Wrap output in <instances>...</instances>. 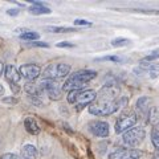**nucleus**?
Instances as JSON below:
<instances>
[{
	"mask_svg": "<svg viewBox=\"0 0 159 159\" xmlns=\"http://www.w3.org/2000/svg\"><path fill=\"white\" fill-rule=\"evenodd\" d=\"M74 24H76V25L92 27V23H90V21H88V20H82V19H76V20H74Z\"/></svg>",
	"mask_w": 159,
	"mask_h": 159,
	"instance_id": "24",
	"label": "nucleus"
},
{
	"mask_svg": "<svg viewBox=\"0 0 159 159\" xmlns=\"http://www.w3.org/2000/svg\"><path fill=\"white\" fill-rule=\"evenodd\" d=\"M23 159H36L37 158V148L33 145H24L21 147Z\"/></svg>",
	"mask_w": 159,
	"mask_h": 159,
	"instance_id": "14",
	"label": "nucleus"
},
{
	"mask_svg": "<svg viewBox=\"0 0 159 159\" xmlns=\"http://www.w3.org/2000/svg\"><path fill=\"white\" fill-rule=\"evenodd\" d=\"M31 47H40V48H48L49 47V44H47V43H41V41H33V43H31L29 44Z\"/></svg>",
	"mask_w": 159,
	"mask_h": 159,
	"instance_id": "25",
	"label": "nucleus"
},
{
	"mask_svg": "<svg viewBox=\"0 0 159 159\" xmlns=\"http://www.w3.org/2000/svg\"><path fill=\"white\" fill-rule=\"evenodd\" d=\"M24 127H25L27 131L29 134H32V135H37V134H40V131H41L39 123L36 122V119L33 117H27L24 119Z\"/></svg>",
	"mask_w": 159,
	"mask_h": 159,
	"instance_id": "12",
	"label": "nucleus"
},
{
	"mask_svg": "<svg viewBox=\"0 0 159 159\" xmlns=\"http://www.w3.org/2000/svg\"><path fill=\"white\" fill-rule=\"evenodd\" d=\"M150 102H151V99L148 98V97H141L137 101V109L139 111H142L143 114L150 111V109H148V105H150Z\"/></svg>",
	"mask_w": 159,
	"mask_h": 159,
	"instance_id": "16",
	"label": "nucleus"
},
{
	"mask_svg": "<svg viewBox=\"0 0 159 159\" xmlns=\"http://www.w3.org/2000/svg\"><path fill=\"white\" fill-rule=\"evenodd\" d=\"M3 93H4V88H3V86H0V96H2Z\"/></svg>",
	"mask_w": 159,
	"mask_h": 159,
	"instance_id": "32",
	"label": "nucleus"
},
{
	"mask_svg": "<svg viewBox=\"0 0 159 159\" xmlns=\"http://www.w3.org/2000/svg\"><path fill=\"white\" fill-rule=\"evenodd\" d=\"M151 142L154 147L157 148V151H159V129L154 127L151 130Z\"/></svg>",
	"mask_w": 159,
	"mask_h": 159,
	"instance_id": "19",
	"label": "nucleus"
},
{
	"mask_svg": "<svg viewBox=\"0 0 159 159\" xmlns=\"http://www.w3.org/2000/svg\"><path fill=\"white\" fill-rule=\"evenodd\" d=\"M138 121L137 114L134 111H125L122 113L119 118L116 122V133L117 134H125L126 131H129L130 129L135 127V123Z\"/></svg>",
	"mask_w": 159,
	"mask_h": 159,
	"instance_id": "4",
	"label": "nucleus"
},
{
	"mask_svg": "<svg viewBox=\"0 0 159 159\" xmlns=\"http://www.w3.org/2000/svg\"><path fill=\"white\" fill-rule=\"evenodd\" d=\"M8 15H17V11H16V9H9Z\"/></svg>",
	"mask_w": 159,
	"mask_h": 159,
	"instance_id": "30",
	"label": "nucleus"
},
{
	"mask_svg": "<svg viewBox=\"0 0 159 159\" xmlns=\"http://www.w3.org/2000/svg\"><path fill=\"white\" fill-rule=\"evenodd\" d=\"M118 93L119 89L114 84L105 85L97 94L96 101L89 106V113L97 117H107L116 113L119 107L126 106L127 99L125 97L118 98Z\"/></svg>",
	"mask_w": 159,
	"mask_h": 159,
	"instance_id": "1",
	"label": "nucleus"
},
{
	"mask_svg": "<svg viewBox=\"0 0 159 159\" xmlns=\"http://www.w3.org/2000/svg\"><path fill=\"white\" fill-rule=\"evenodd\" d=\"M48 31L54 32V33H62V32H73V28H64V27H48Z\"/></svg>",
	"mask_w": 159,
	"mask_h": 159,
	"instance_id": "21",
	"label": "nucleus"
},
{
	"mask_svg": "<svg viewBox=\"0 0 159 159\" xmlns=\"http://www.w3.org/2000/svg\"><path fill=\"white\" fill-rule=\"evenodd\" d=\"M19 73L23 78H25L28 82H31L41 74V68L36 65V64H25V65L20 66Z\"/></svg>",
	"mask_w": 159,
	"mask_h": 159,
	"instance_id": "8",
	"label": "nucleus"
},
{
	"mask_svg": "<svg viewBox=\"0 0 159 159\" xmlns=\"http://www.w3.org/2000/svg\"><path fill=\"white\" fill-rule=\"evenodd\" d=\"M40 37V34L37 32H32V31H28V32H24L20 34V39L23 40H27V41H36V40Z\"/></svg>",
	"mask_w": 159,
	"mask_h": 159,
	"instance_id": "18",
	"label": "nucleus"
},
{
	"mask_svg": "<svg viewBox=\"0 0 159 159\" xmlns=\"http://www.w3.org/2000/svg\"><path fill=\"white\" fill-rule=\"evenodd\" d=\"M57 47L58 48H74V44L68 43V41H61V43L57 44Z\"/></svg>",
	"mask_w": 159,
	"mask_h": 159,
	"instance_id": "26",
	"label": "nucleus"
},
{
	"mask_svg": "<svg viewBox=\"0 0 159 159\" xmlns=\"http://www.w3.org/2000/svg\"><path fill=\"white\" fill-rule=\"evenodd\" d=\"M146 137V130L142 126H135L126 131L122 137V141L126 146L129 147H137L143 142V139Z\"/></svg>",
	"mask_w": 159,
	"mask_h": 159,
	"instance_id": "6",
	"label": "nucleus"
},
{
	"mask_svg": "<svg viewBox=\"0 0 159 159\" xmlns=\"http://www.w3.org/2000/svg\"><path fill=\"white\" fill-rule=\"evenodd\" d=\"M98 61H114V62H121L122 58L118 57V56H105V57H101V58H97Z\"/></svg>",
	"mask_w": 159,
	"mask_h": 159,
	"instance_id": "23",
	"label": "nucleus"
},
{
	"mask_svg": "<svg viewBox=\"0 0 159 159\" xmlns=\"http://www.w3.org/2000/svg\"><path fill=\"white\" fill-rule=\"evenodd\" d=\"M89 131H90L93 135L99 137V138H106L109 135V123L105 121H92L89 122Z\"/></svg>",
	"mask_w": 159,
	"mask_h": 159,
	"instance_id": "10",
	"label": "nucleus"
},
{
	"mask_svg": "<svg viewBox=\"0 0 159 159\" xmlns=\"http://www.w3.org/2000/svg\"><path fill=\"white\" fill-rule=\"evenodd\" d=\"M147 116H148V122L155 129H159V107H151Z\"/></svg>",
	"mask_w": 159,
	"mask_h": 159,
	"instance_id": "15",
	"label": "nucleus"
},
{
	"mask_svg": "<svg viewBox=\"0 0 159 159\" xmlns=\"http://www.w3.org/2000/svg\"><path fill=\"white\" fill-rule=\"evenodd\" d=\"M158 57H159V51H155V52L150 53L148 56H146L145 58H142L141 62H151V61H154V60H157Z\"/></svg>",
	"mask_w": 159,
	"mask_h": 159,
	"instance_id": "22",
	"label": "nucleus"
},
{
	"mask_svg": "<svg viewBox=\"0 0 159 159\" xmlns=\"http://www.w3.org/2000/svg\"><path fill=\"white\" fill-rule=\"evenodd\" d=\"M97 93L93 89H85V90H70L68 93V102L74 105L77 109H84L85 106H90L96 101Z\"/></svg>",
	"mask_w": 159,
	"mask_h": 159,
	"instance_id": "3",
	"label": "nucleus"
},
{
	"mask_svg": "<svg viewBox=\"0 0 159 159\" xmlns=\"http://www.w3.org/2000/svg\"><path fill=\"white\" fill-rule=\"evenodd\" d=\"M69 72H70V65L68 64H52L48 65L43 72V77L44 80H58V78H64L66 77Z\"/></svg>",
	"mask_w": 159,
	"mask_h": 159,
	"instance_id": "5",
	"label": "nucleus"
},
{
	"mask_svg": "<svg viewBox=\"0 0 159 159\" xmlns=\"http://www.w3.org/2000/svg\"><path fill=\"white\" fill-rule=\"evenodd\" d=\"M152 159H159V152H158V154H154V155H152Z\"/></svg>",
	"mask_w": 159,
	"mask_h": 159,
	"instance_id": "31",
	"label": "nucleus"
},
{
	"mask_svg": "<svg viewBox=\"0 0 159 159\" xmlns=\"http://www.w3.org/2000/svg\"><path fill=\"white\" fill-rule=\"evenodd\" d=\"M97 72L90 70V69H82V70L74 72L70 77H69L65 84L62 85L64 90H82V88L90 82L93 78H96Z\"/></svg>",
	"mask_w": 159,
	"mask_h": 159,
	"instance_id": "2",
	"label": "nucleus"
},
{
	"mask_svg": "<svg viewBox=\"0 0 159 159\" xmlns=\"http://www.w3.org/2000/svg\"><path fill=\"white\" fill-rule=\"evenodd\" d=\"M2 101H3L4 103H17L19 99H17V98H13V97H6V98H3Z\"/></svg>",
	"mask_w": 159,
	"mask_h": 159,
	"instance_id": "28",
	"label": "nucleus"
},
{
	"mask_svg": "<svg viewBox=\"0 0 159 159\" xmlns=\"http://www.w3.org/2000/svg\"><path fill=\"white\" fill-rule=\"evenodd\" d=\"M6 77H7L8 82L11 84V85H17L19 81L21 80V76H20L19 70L13 65H7V68H6Z\"/></svg>",
	"mask_w": 159,
	"mask_h": 159,
	"instance_id": "11",
	"label": "nucleus"
},
{
	"mask_svg": "<svg viewBox=\"0 0 159 159\" xmlns=\"http://www.w3.org/2000/svg\"><path fill=\"white\" fill-rule=\"evenodd\" d=\"M142 157V152L139 150H130V148H116L110 155L109 159H139Z\"/></svg>",
	"mask_w": 159,
	"mask_h": 159,
	"instance_id": "9",
	"label": "nucleus"
},
{
	"mask_svg": "<svg viewBox=\"0 0 159 159\" xmlns=\"http://www.w3.org/2000/svg\"><path fill=\"white\" fill-rule=\"evenodd\" d=\"M0 159H23V158H20L19 155H16V154H4Z\"/></svg>",
	"mask_w": 159,
	"mask_h": 159,
	"instance_id": "27",
	"label": "nucleus"
},
{
	"mask_svg": "<svg viewBox=\"0 0 159 159\" xmlns=\"http://www.w3.org/2000/svg\"><path fill=\"white\" fill-rule=\"evenodd\" d=\"M130 44V40L127 39H123V37H118V39H114L111 41V45L114 48H118V47H126Z\"/></svg>",
	"mask_w": 159,
	"mask_h": 159,
	"instance_id": "20",
	"label": "nucleus"
},
{
	"mask_svg": "<svg viewBox=\"0 0 159 159\" xmlns=\"http://www.w3.org/2000/svg\"><path fill=\"white\" fill-rule=\"evenodd\" d=\"M6 68H7V66L3 64V61H0V76H2V74L6 72Z\"/></svg>",
	"mask_w": 159,
	"mask_h": 159,
	"instance_id": "29",
	"label": "nucleus"
},
{
	"mask_svg": "<svg viewBox=\"0 0 159 159\" xmlns=\"http://www.w3.org/2000/svg\"><path fill=\"white\" fill-rule=\"evenodd\" d=\"M40 89L44 90L48 97L51 99H60L62 97V90L64 89L60 86V84L57 81H54V80H43L41 82H40Z\"/></svg>",
	"mask_w": 159,
	"mask_h": 159,
	"instance_id": "7",
	"label": "nucleus"
},
{
	"mask_svg": "<svg viewBox=\"0 0 159 159\" xmlns=\"http://www.w3.org/2000/svg\"><path fill=\"white\" fill-rule=\"evenodd\" d=\"M24 90L29 94V97H39L41 89H40L39 85H34L33 82H27L25 85H24Z\"/></svg>",
	"mask_w": 159,
	"mask_h": 159,
	"instance_id": "17",
	"label": "nucleus"
},
{
	"mask_svg": "<svg viewBox=\"0 0 159 159\" xmlns=\"http://www.w3.org/2000/svg\"><path fill=\"white\" fill-rule=\"evenodd\" d=\"M32 3L33 4L29 8L32 15H49L51 13V9L44 6L43 3H40V2H32Z\"/></svg>",
	"mask_w": 159,
	"mask_h": 159,
	"instance_id": "13",
	"label": "nucleus"
}]
</instances>
